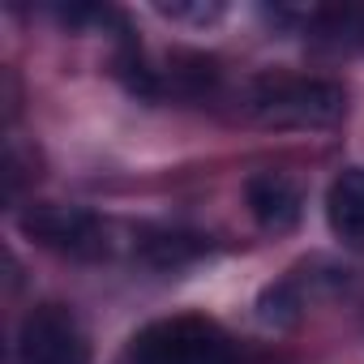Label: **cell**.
<instances>
[{
    "mask_svg": "<svg viewBox=\"0 0 364 364\" xmlns=\"http://www.w3.org/2000/svg\"><path fill=\"white\" fill-rule=\"evenodd\" d=\"M249 112L270 129H326L343 120L347 99L334 82L321 77H257L249 90Z\"/></svg>",
    "mask_w": 364,
    "mask_h": 364,
    "instance_id": "1",
    "label": "cell"
},
{
    "mask_svg": "<svg viewBox=\"0 0 364 364\" xmlns=\"http://www.w3.org/2000/svg\"><path fill=\"white\" fill-rule=\"evenodd\" d=\"M129 364H236L232 343L202 317H171L146 326L129 343Z\"/></svg>",
    "mask_w": 364,
    "mask_h": 364,
    "instance_id": "2",
    "label": "cell"
},
{
    "mask_svg": "<svg viewBox=\"0 0 364 364\" xmlns=\"http://www.w3.org/2000/svg\"><path fill=\"white\" fill-rule=\"evenodd\" d=\"M86 360L90 347L69 309L39 304L35 313H26L18 334V364H86Z\"/></svg>",
    "mask_w": 364,
    "mask_h": 364,
    "instance_id": "3",
    "label": "cell"
},
{
    "mask_svg": "<svg viewBox=\"0 0 364 364\" xmlns=\"http://www.w3.org/2000/svg\"><path fill=\"white\" fill-rule=\"evenodd\" d=\"M22 232L43 249L69 257H99L103 253V223L82 206H35L22 215Z\"/></svg>",
    "mask_w": 364,
    "mask_h": 364,
    "instance_id": "4",
    "label": "cell"
},
{
    "mask_svg": "<svg viewBox=\"0 0 364 364\" xmlns=\"http://www.w3.org/2000/svg\"><path fill=\"white\" fill-rule=\"evenodd\" d=\"M245 202H249L253 219L266 232H291L300 223V206H304L300 202V189L291 185L283 171H257V176H249Z\"/></svg>",
    "mask_w": 364,
    "mask_h": 364,
    "instance_id": "5",
    "label": "cell"
},
{
    "mask_svg": "<svg viewBox=\"0 0 364 364\" xmlns=\"http://www.w3.org/2000/svg\"><path fill=\"white\" fill-rule=\"evenodd\" d=\"M326 219L343 245L364 249V167H347L334 176L326 193Z\"/></svg>",
    "mask_w": 364,
    "mask_h": 364,
    "instance_id": "6",
    "label": "cell"
},
{
    "mask_svg": "<svg viewBox=\"0 0 364 364\" xmlns=\"http://www.w3.org/2000/svg\"><path fill=\"white\" fill-rule=\"evenodd\" d=\"M141 257L154 262V266H185L193 257H202L210 245L202 236H185V232H146L141 236Z\"/></svg>",
    "mask_w": 364,
    "mask_h": 364,
    "instance_id": "7",
    "label": "cell"
}]
</instances>
